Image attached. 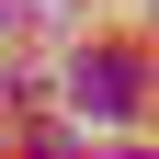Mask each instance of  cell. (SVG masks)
<instances>
[{"instance_id": "1", "label": "cell", "mask_w": 159, "mask_h": 159, "mask_svg": "<svg viewBox=\"0 0 159 159\" xmlns=\"http://www.w3.org/2000/svg\"><path fill=\"white\" fill-rule=\"evenodd\" d=\"M68 102L102 114V125H125V114L148 102V68H136L125 46H80V57H68Z\"/></svg>"}, {"instance_id": "2", "label": "cell", "mask_w": 159, "mask_h": 159, "mask_svg": "<svg viewBox=\"0 0 159 159\" xmlns=\"http://www.w3.org/2000/svg\"><path fill=\"white\" fill-rule=\"evenodd\" d=\"M114 159H136V148H114Z\"/></svg>"}]
</instances>
